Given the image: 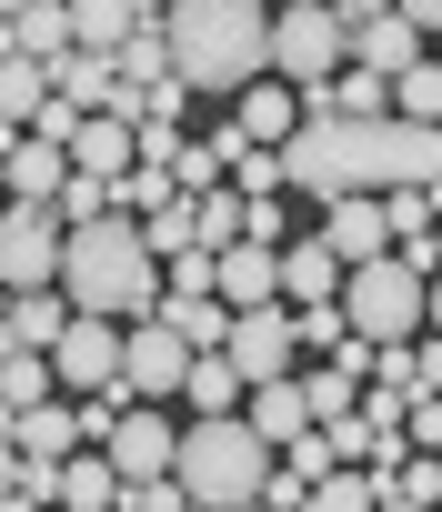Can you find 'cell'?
<instances>
[{
	"label": "cell",
	"mask_w": 442,
	"mask_h": 512,
	"mask_svg": "<svg viewBox=\"0 0 442 512\" xmlns=\"http://www.w3.org/2000/svg\"><path fill=\"white\" fill-rule=\"evenodd\" d=\"M161 322H171L191 352H221V342H232V302H221V292H201V302H171V292H161Z\"/></svg>",
	"instance_id": "83f0119b"
},
{
	"label": "cell",
	"mask_w": 442,
	"mask_h": 512,
	"mask_svg": "<svg viewBox=\"0 0 442 512\" xmlns=\"http://www.w3.org/2000/svg\"><path fill=\"white\" fill-rule=\"evenodd\" d=\"M11 51H21V61H41V71H61V61L81 51V31H71V0H31V11L11 21Z\"/></svg>",
	"instance_id": "d6986e66"
},
{
	"label": "cell",
	"mask_w": 442,
	"mask_h": 512,
	"mask_svg": "<svg viewBox=\"0 0 442 512\" xmlns=\"http://www.w3.org/2000/svg\"><path fill=\"white\" fill-rule=\"evenodd\" d=\"M372 512H442V502H422V492H402V482H382V502Z\"/></svg>",
	"instance_id": "ee69618b"
},
{
	"label": "cell",
	"mask_w": 442,
	"mask_h": 512,
	"mask_svg": "<svg viewBox=\"0 0 442 512\" xmlns=\"http://www.w3.org/2000/svg\"><path fill=\"white\" fill-rule=\"evenodd\" d=\"M141 161V131L121 121V111H91L81 131H71V171H101V181H121Z\"/></svg>",
	"instance_id": "ac0fdd59"
},
{
	"label": "cell",
	"mask_w": 442,
	"mask_h": 512,
	"mask_svg": "<svg viewBox=\"0 0 442 512\" xmlns=\"http://www.w3.org/2000/svg\"><path fill=\"white\" fill-rule=\"evenodd\" d=\"M342 61H352V21L332 11V0H282V11H272V71H282L292 91L332 81Z\"/></svg>",
	"instance_id": "8992f818"
},
{
	"label": "cell",
	"mask_w": 442,
	"mask_h": 512,
	"mask_svg": "<svg viewBox=\"0 0 442 512\" xmlns=\"http://www.w3.org/2000/svg\"><path fill=\"white\" fill-rule=\"evenodd\" d=\"M422 322H432V332H442V272H432V292H422Z\"/></svg>",
	"instance_id": "c3c4849f"
},
{
	"label": "cell",
	"mask_w": 442,
	"mask_h": 512,
	"mask_svg": "<svg viewBox=\"0 0 442 512\" xmlns=\"http://www.w3.org/2000/svg\"><path fill=\"white\" fill-rule=\"evenodd\" d=\"M402 21H422V31H442V0H402Z\"/></svg>",
	"instance_id": "7dc6e473"
},
{
	"label": "cell",
	"mask_w": 442,
	"mask_h": 512,
	"mask_svg": "<svg viewBox=\"0 0 442 512\" xmlns=\"http://www.w3.org/2000/svg\"><path fill=\"white\" fill-rule=\"evenodd\" d=\"M232 121H242V141H262V151H282V141L302 131V91H292L282 71H262V81L242 91V111H232Z\"/></svg>",
	"instance_id": "2e32d148"
},
{
	"label": "cell",
	"mask_w": 442,
	"mask_h": 512,
	"mask_svg": "<svg viewBox=\"0 0 442 512\" xmlns=\"http://www.w3.org/2000/svg\"><path fill=\"white\" fill-rule=\"evenodd\" d=\"M51 91H61V101H81V111H111L121 71H111V51H71V61L51 71Z\"/></svg>",
	"instance_id": "f1b7e54d"
},
{
	"label": "cell",
	"mask_w": 442,
	"mask_h": 512,
	"mask_svg": "<svg viewBox=\"0 0 442 512\" xmlns=\"http://www.w3.org/2000/svg\"><path fill=\"white\" fill-rule=\"evenodd\" d=\"M242 422H252V432H262V442H272V452H292V442H302V432H312V402H302V372H292V382H262V392H252V412H242Z\"/></svg>",
	"instance_id": "7402d4cb"
},
{
	"label": "cell",
	"mask_w": 442,
	"mask_h": 512,
	"mask_svg": "<svg viewBox=\"0 0 442 512\" xmlns=\"http://www.w3.org/2000/svg\"><path fill=\"white\" fill-rule=\"evenodd\" d=\"M61 241H71V221L51 201H11L0 211V282L11 292H61Z\"/></svg>",
	"instance_id": "52a82bcc"
},
{
	"label": "cell",
	"mask_w": 442,
	"mask_h": 512,
	"mask_svg": "<svg viewBox=\"0 0 442 512\" xmlns=\"http://www.w3.org/2000/svg\"><path fill=\"white\" fill-rule=\"evenodd\" d=\"M71 332V292H11V332H0V352H51Z\"/></svg>",
	"instance_id": "ffe728a7"
},
{
	"label": "cell",
	"mask_w": 442,
	"mask_h": 512,
	"mask_svg": "<svg viewBox=\"0 0 442 512\" xmlns=\"http://www.w3.org/2000/svg\"><path fill=\"white\" fill-rule=\"evenodd\" d=\"M11 442H21V462H71V452H91V412L81 402H31L11 422Z\"/></svg>",
	"instance_id": "5bb4252c"
},
{
	"label": "cell",
	"mask_w": 442,
	"mask_h": 512,
	"mask_svg": "<svg viewBox=\"0 0 442 512\" xmlns=\"http://www.w3.org/2000/svg\"><path fill=\"white\" fill-rule=\"evenodd\" d=\"M372 382H382V392H422V362H412V342H382V352H372Z\"/></svg>",
	"instance_id": "f35d334b"
},
{
	"label": "cell",
	"mask_w": 442,
	"mask_h": 512,
	"mask_svg": "<svg viewBox=\"0 0 442 512\" xmlns=\"http://www.w3.org/2000/svg\"><path fill=\"white\" fill-rule=\"evenodd\" d=\"M412 362H422V392H442V342H412Z\"/></svg>",
	"instance_id": "f6af8a7d"
},
{
	"label": "cell",
	"mask_w": 442,
	"mask_h": 512,
	"mask_svg": "<svg viewBox=\"0 0 442 512\" xmlns=\"http://www.w3.org/2000/svg\"><path fill=\"white\" fill-rule=\"evenodd\" d=\"M111 71H121L131 91H151V81H171V31H161V21H141V31L121 41V61H111Z\"/></svg>",
	"instance_id": "4dcf8cb0"
},
{
	"label": "cell",
	"mask_w": 442,
	"mask_h": 512,
	"mask_svg": "<svg viewBox=\"0 0 442 512\" xmlns=\"http://www.w3.org/2000/svg\"><path fill=\"white\" fill-rule=\"evenodd\" d=\"M61 292H71V312L141 322V312H161V251L141 241V221H131V211L81 221V231L61 241Z\"/></svg>",
	"instance_id": "3957f363"
},
{
	"label": "cell",
	"mask_w": 442,
	"mask_h": 512,
	"mask_svg": "<svg viewBox=\"0 0 442 512\" xmlns=\"http://www.w3.org/2000/svg\"><path fill=\"white\" fill-rule=\"evenodd\" d=\"M181 492L191 502H211V512H242V502H262V482H272V442L242 422V412H211V422H181Z\"/></svg>",
	"instance_id": "277c9868"
},
{
	"label": "cell",
	"mask_w": 442,
	"mask_h": 512,
	"mask_svg": "<svg viewBox=\"0 0 442 512\" xmlns=\"http://www.w3.org/2000/svg\"><path fill=\"white\" fill-rule=\"evenodd\" d=\"M282 231H292V221H282V191H262V201H252V241H272V251H282Z\"/></svg>",
	"instance_id": "7bdbcfd3"
},
{
	"label": "cell",
	"mask_w": 442,
	"mask_h": 512,
	"mask_svg": "<svg viewBox=\"0 0 442 512\" xmlns=\"http://www.w3.org/2000/svg\"><path fill=\"white\" fill-rule=\"evenodd\" d=\"M91 452H111V472H121V482H151V472H171V462H181V422H171L161 402H121V412H111V432H101Z\"/></svg>",
	"instance_id": "9c48e42d"
},
{
	"label": "cell",
	"mask_w": 442,
	"mask_h": 512,
	"mask_svg": "<svg viewBox=\"0 0 442 512\" xmlns=\"http://www.w3.org/2000/svg\"><path fill=\"white\" fill-rule=\"evenodd\" d=\"M232 191H242V201L282 191V151H262V141H252V151H232Z\"/></svg>",
	"instance_id": "74e56055"
},
{
	"label": "cell",
	"mask_w": 442,
	"mask_h": 512,
	"mask_svg": "<svg viewBox=\"0 0 442 512\" xmlns=\"http://www.w3.org/2000/svg\"><path fill=\"white\" fill-rule=\"evenodd\" d=\"M242 512H272V502H242Z\"/></svg>",
	"instance_id": "f5cc1de1"
},
{
	"label": "cell",
	"mask_w": 442,
	"mask_h": 512,
	"mask_svg": "<svg viewBox=\"0 0 442 512\" xmlns=\"http://www.w3.org/2000/svg\"><path fill=\"white\" fill-rule=\"evenodd\" d=\"M41 101H51V71H41V61H21V51H0V121L31 131V121H41Z\"/></svg>",
	"instance_id": "4316f807"
},
{
	"label": "cell",
	"mask_w": 442,
	"mask_h": 512,
	"mask_svg": "<svg viewBox=\"0 0 442 512\" xmlns=\"http://www.w3.org/2000/svg\"><path fill=\"white\" fill-rule=\"evenodd\" d=\"M322 241L342 251V262H382V251H392L382 191H342V201H322Z\"/></svg>",
	"instance_id": "4fadbf2b"
},
{
	"label": "cell",
	"mask_w": 442,
	"mask_h": 512,
	"mask_svg": "<svg viewBox=\"0 0 442 512\" xmlns=\"http://www.w3.org/2000/svg\"><path fill=\"white\" fill-rule=\"evenodd\" d=\"M121 362H131V322H101V312H71V332L51 342V372H61L71 402L121 392Z\"/></svg>",
	"instance_id": "ba28073f"
},
{
	"label": "cell",
	"mask_w": 442,
	"mask_h": 512,
	"mask_svg": "<svg viewBox=\"0 0 442 512\" xmlns=\"http://www.w3.org/2000/svg\"><path fill=\"white\" fill-rule=\"evenodd\" d=\"M181 512H211V502H181Z\"/></svg>",
	"instance_id": "816d5d0a"
},
{
	"label": "cell",
	"mask_w": 442,
	"mask_h": 512,
	"mask_svg": "<svg viewBox=\"0 0 442 512\" xmlns=\"http://www.w3.org/2000/svg\"><path fill=\"white\" fill-rule=\"evenodd\" d=\"M171 201H181V181H171V171H151V161H131V171H121V211H131V221H151V211H171Z\"/></svg>",
	"instance_id": "836d02e7"
},
{
	"label": "cell",
	"mask_w": 442,
	"mask_h": 512,
	"mask_svg": "<svg viewBox=\"0 0 442 512\" xmlns=\"http://www.w3.org/2000/svg\"><path fill=\"white\" fill-rule=\"evenodd\" d=\"M282 181L302 201H342V191H432L442 181V131L432 121H302L282 141Z\"/></svg>",
	"instance_id": "6da1fadb"
},
{
	"label": "cell",
	"mask_w": 442,
	"mask_h": 512,
	"mask_svg": "<svg viewBox=\"0 0 442 512\" xmlns=\"http://www.w3.org/2000/svg\"><path fill=\"white\" fill-rule=\"evenodd\" d=\"M432 272H442V221H432Z\"/></svg>",
	"instance_id": "f907efd6"
},
{
	"label": "cell",
	"mask_w": 442,
	"mask_h": 512,
	"mask_svg": "<svg viewBox=\"0 0 442 512\" xmlns=\"http://www.w3.org/2000/svg\"><path fill=\"white\" fill-rule=\"evenodd\" d=\"M282 462H292V472H302V482H322V472H332V462H342V452H332V432H302V442H292V452H282Z\"/></svg>",
	"instance_id": "60d3db41"
},
{
	"label": "cell",
	"mask_w": 442,
	"mask_h": 512,
	"mask_svg": "<svg viewBox=\"0 0 442 512\" xmlns=\"http://www.w3.org/2000/svg\"><path fill=\"white\" fill-rule=\"evenodd\" d=\"M221 302H232V312L282 302V251L272 241H232V251H221Z\"/></svg>",
	"instance_id": "9a60e30c"
},
{
	"label": "cell",
	"mask_w": 442,
	"mask_h": 512,
	"mask_svg": "<svg viewBox=\"0 0 442 512\" xmlns=\"http://www.w3.org/2000/svg\"><path fill=\"white\" fill-rule=\"evenodd\" d=\"M342 282H352V262L312 231V241H282V302L292 312H312V302H342Z\"/></svg>",
	"instance_id": "7c38bea8"
},
{
	"label": "cell",
	"mask_w": 442,
	"mask_h": 512,
	"mask_svg": "<svg viewBox=\"0 0 442 512\" xmlns=\"http://www.w3.org/2000/svg\"><path fill=\"white\" fill-rule=\"evenodd\" d=\"M392 111H402V121H432V131H442V61H412V71L392 81Z\"/></svg>",
	"instance_id": "d6a6232c"
},
{
	"label": "cell",
	"mask_w": 442,
	"mask_h": 512,
	"mask_svg": "<svg viewBox=\"0 0 442 512\" xmlns=\"http://www.w3.org/2000/svg\"><path fill=\"white\" fill-rule=\"evenodd\" d=\"M0 402H11V412H31V402H61V372H51V352H0Z\"/></svg>",
	"instance_id": "f546056e"
},
{
	"label": "cell",
	"mask_w": 442,
	"mask_h": 512,
	"mask_svg": "<svg viewBox=\"0 0 442 512\" xmlns=\"http://www.w3.org/2000/svg\"><path fill=\"white\" fill-rule=\"evenodd\" d=\"M21 11H31V0H0V21H21Z\"/></svg>",
	"instance_id": "681fc988"
},
{
	"label": "cell",
	"mask_w": 442,
	"mask_h": 512,
	"mask_svg": "<svg viewBox=\"0 0 442 512\" xmlns=\"http://www.w3.org/2000/svg\"><path fill=\"white\" fill-rule=\"evenodd\" d=\"M141 161L171 171V161H181V131H171V121H141Z\"/></svg>",
	"instance_id": "b9f144b4"
},
{
	"label": "cell",
	"mask_w": 442,
	"mask_h": 512,
	"mask_svg": "<svg viewBox=\"0 0 442 512\" xmlns=\"http://www.w3.org/2000/svg\"><path fill=\"white\" fill-rule=\"evenodd\" d=\"M221 171H232V161H221L211 141H181V161H171V181H181L191 201H201V191H221Z\"/></svg>",
	"instance_id": "d590c367"
},
{
	"label": "cell",
	"mask_w": 442,
	"mask_h": 512,
	"mask_svg": "<svg viewBox=\"0 0 442 512\" xmlns=\"http://www.w3.org/2000/svg\"><path fill=\"white\" fill-rule=\"evenodd\" d=\"M61 181H71V151L41 141V131H21L11 141V201H61Z\"/></svg>",
	"instance_id": "44dd1931"
},
{
	"label": "cell",
	"mask_w": 442,
	"mask_h": 512,
	"mask_svg": "<svg viewBox=\"0 0 442 512\" xmlns=\"http://www.w3.org/2000/svg\"><path fill=\"white\" fill-rule=\"evenodd\" d=\"M342 21H382V11H402V0H332Z\"/></svg>",
	"instance_id": "bcb514c9"
},
{
	"label": "cell",
	"mask_w": 442,
	"mask_h": 512,
	"mask_svg": "<svg viewBox=\"0 0 442 512\" xmlns=\"http://www.w3.org/2000/svg\"><path fill=\"white\" fill-rule=\"evenodd\" d=\"M121 492H131V482L111 472V452H71V462H61V512H111Z\"/></svg>",
	"instance_id": "cb8c5ba5"
},
{
	"label": "cell",
	"mask_w": 442,
	"mask_h": 512,
	"mask_svg": "<svg viewBox=\"0 0 442 512\" xmlns=\"http://www.w3.org/2000/svg\"><path fill=\"white\" fill-rule=\"evenodd\" d=\"M422 292H432V272L412 262V251H382V262H352L342 312H352L362 342H412L422 332Z\"/></svg>",
	"instance_id": "5b68a950"
},
{
	"label": "cell",
	"mask_w": 442,
	"mask_h": 512,
	"mask_svg": "<svg viewBox=\"0 0 442 512\" xmlns=\"http://www.w3.org/2000/svg\"><path fill=\"white\" fill-rule=\"evenodd\" d=\"M352 61H362V71H382V81H402V71L422 61V21H402V11L352 21Z\"/></svg>",
	"instance_id": "e0dca14e"
},
{
	"label": "cell",
	"mask_w": 442,
	"mask_h": 512,
	"mask_svg": "<svg viewBox=\"0 0 442 512\" xmlns=\"http://www.w3.org/2000/svg\"><path fill=\"white\" fill-rule=\"evenodd\" d=\"M402 432H412V452H442V392H412L402 402Z\"/></svg>",
	"instance_id": "ab89813d"
},
{
	"label": "cell",
	"mask_w": 442,
	"mask_h": 512,
	"mask_svg": "<svg viewBox=\"0 0 442 512\" xmlns=\"http://www.w3.org/2000/svg\"><path fill=\"white\" fill-rule=\"evenodd\" d=\"M141 241L161 251V262H171V251H191V241H201V231H191V191H181L171 211H151V221H141Z\"/></svg>",
	"instance_id": "8d00e7d4"
},
{
	"label": "cell",
	"mask_w": 442,
	"mask_h": 512,
	"mask_svg": "<svg viewBox=\"0 0 442 512\" xmlns=\"http://www.w3.org/2000/svg\"><path fill=\"white\" fill-rule=\"evenodd\" d=\"M181 382H191V342H181L161 312H141V322H131V362H121V392H131V402H171Z\"/></svg>",
	"instance_id": "8fae6325"
},
{
	"label": "cell",
	"mask_w": 442,
	"mask_h": 512,
	"mask_svg": "<svg viewBox=\"0 0 442 512\" xmlns=\"http://www.w3.org/2000/svg\"><path fill=\"white\" fill-rule=\"evenodd\" d=\"M141 21H151L141 0H71V31H81V51H111V61H121V41H131Z\"/></svg>",
	"instance_id": "d4e9b609"
},
{
	"label": "cell",
	"mask_w": 442,
	"mask_h": 512,
	"mask_svg": "<svg viewBox=\"0 0 442 512\" xmlns=\"http://www.w3.org/2000/svg\"><path fill=\"white\" fill-rule=\"evenodd\" d=\"M382 482H392V472H372V462H332V472L312 482V502H302V512H372V502H382Z\"/></svg>",
	"instance_id": "484cf974"
},
{
	"label": "cell",
	"mask_w": 442,
	"mask_h": 512,
	"mask_svg": "<svg viewBox=\"0 0 442 512\" xmlns=\"http://www.w3.org/2000/svg\"><path fill=\"white\" fill-rule=\"evenodd\" d=\"M432 61H442V51H432Z\"/></svg>",
	"instance_id": "db71d44e"
},
{
	"label": "cell",
	"mask_w": 442,
	"mask_h": 512,
	"mask_svg": "<svg viewBox=\"0 0 442 512\" xmlns=\"http://www.w3.org/2000/svg\"><path fill=\"white\" fill-rule=\"evenodd\" d=\"M302 402H312V422H352V412H362V382L322 362V372H302Z\"/></svg>",
	"instance_id": "1f68e13d"
},
{
	"label": "cell",
	"mask_w": 442,
	"mask_h": 512,
	"mask_svg": "<svg viewBox=\"0 0 442 512\" xmlns=\"http://www.w3.org/2000/svg\"><path fill=\"white\" fill-rule=\"evenodd\" d=\"M292 322H302V352H322V362L352 342V312H342V302H312V312H292Z\"/></svg>",
	"instance_id": "e575fe53"
},
{
	"label": "cell",
	"mask_w": 442,
	"mask_h": 512,
	"mask_svg": "<svg viewBox=\"0 0 442 512\" xmlns=\"http://www.w3.org/2000/svg\"><path fill=\"white\" fill-rule=\"evenodd\" d=\"M242 362V382L262 392V382H292V352H302V322H292V302H262V312H232V342H221Z\"/></svg>",
	"instance_id": "30bf717a"
},
{
	"label": "cell",
	"mask_w": 442,
	"mask_h": 512,
	"mask_svg": "<svg viewBox=\"0 0 442 512\" xmlns=\"http://www.w3.org/2000/svg\"><path fill=\"white\" fill-rule=\"evenodd\" d=\"M171 71L201 101H242L272 71V11L262 0H171Z\"/></svg>",
	"instance_id": "7a4b0ae2"
},
{
	"label": "cell",
	"mask_w": 442,
	"mask_h": 512,
	"mask_svg": "<svg viewBox=\"0 0 442 512\" xmlns=\"http://www.w3.org/2000/svg\"><path fill=\"white\" fill-rule=\"evenodd\" d=\"M242 362L232 352H191V382H181V402H191V422H211V412H242Z\"/></svg>",
	"instance_id": "603a6c76"
},
{
	"label": "cell",
	"mask_w": 442,
	"mask_h": 512,
	"mask_svg": "<svg viewBox=\"0 0 442 512\" xmlns=\"http://www.w3.org/2000/svg\"><path fill=\"white\" fill-rule=\"evenodd\" d=\"M111 512H121V502H111Z\"/></svg>",
	"instance_id": "11a10c76"
}]
</instances>
